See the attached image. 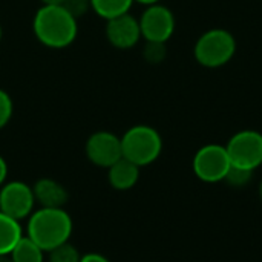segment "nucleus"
I'll return each instance as SVG.
<instances>
[{
    "mask_svg": "<svg viewBox=\"0 0 262 262\" xmlns=\"http://www.w3.org/2000/svg\"><path fill=\"white\" fill-rule=\"evenodd\" d=\"M32 31L43 46L64 49L75 41L78 23L61 5H41L32 18Z\"/></svg>",
    "mask_w": 262,
    "mask_h": 262,
    "instance_id": "1",
    "label": "nucleus"
},
{
    "mask_svg": "<svg viewBox=\"0 0 262 262\" xmlns=\"http://www.w3.org/2000/svg\"><path fill=\"white\" fill-rule=\"evenodd\" d=\"M72 220L64 209L40 207L32 212L28 221V238H31L43 252H51L72 235Z\"/></svg>",
    "mask_w": 262,
    "mask_h": 262,
    "instance_id": "2",
    "label": "nucleus"
},
{
    "mask_svg": "<svg viewBox=\"0 0 262 262\" xmlns=\"http://www.w3.org/2000/svg\"><path fill=\"white\" fill-rule=\"evenodd\" d=\"M238 49L235 35L224 28L204 31L193 46L196 63L206 69H220L232 61Z\"/></svg>",
    "mask_w": 262,
    "mask_h": 262,
    "instance_id": "3",
    "label": "nucleus"
},
{
    "mask_svg": "<svg viewBox=\"0 0 262 262\" xmlns=\"http://www.w3.org/2000/svg\"><path fill=\"white\" fill-rule=\"evenodd\" d=\"M123 158L138 167L155 163L163 152V138L160 132L147 124H135L121 137Z\"/></svg>",
    "mask_w": 262,
    "mask_h": 262,
    "instance_id": "4",
    "label": "nucleus"
},
{
    "mask_svg": "<svg viewBox=\"0 0 262 262\" xmlns=\"http://www.w3.org/2000/svg\"><path fill=\"white\" fill-rule=\"evenodd\" d=\"M232 163L226 146L223 144H206L196 150L192 160V169L195 177L207 184L224 181Z\"/></svg>",
    "mask_w": 262,
    "mask_h": 262,
    "instance_id": "5",
    "label": "nucleus"
},
{
    "mask_svg": "<svg viewBox=\"0 0 262 262\" xmlns=\"http://www.w3.org/2000/svg\"><path fill=\"white\" fill-rule=\"evenodd\" d=\"M232 166L256 170L262 166V134L244 129L230 137L226 144Z\"/></svg>",
    "mask_w": 262,
    "mask_h": 262,
    "instance_id": "6",
    "label": "nucleus"
},
{
    "mask_svg": "<svg viewBox=\"0 0 262 262\" xmlns=\"http://www.w3.org/2000/svg\"><path fill=\"white\" fill-rule=\"evenodd\" d=\"M138 21H140L141 37L146 41L167 43L177 28L175 14L172 12L170 8H167L161 2L146 6Z\"/></svg>",
    "mask_w": 262,
    "mask_h": 262,
    "instance_id": "7",
    "label": "nucleus"
},
{
    "mask_svg": "<svg viewBox=\"0 0 262 262\" xmlns=\"http://www.w3.org/2000/svg\"><path fill=\"white\" fill-rule=\"evenodd\" d=\"M35 206L32 187L21 181H11L0 187V212L21 221L29 218Z\"/></svg>",
    "mask_w": 262,
    "mask_h": 262,
    "instance_id": "8",
    "label": "nucleus"
},
{
    "mask_svg": "<svg viewBox=\"0 0 262 262\" xmlns=\"http://www.w3.org/2000/svg\"><path fill=\"white\" fill-rule=\"evenodd\" d=\"M86 157L94 166L109 169L123 158L121 137L109 130L94 132L86 141Z\"/></svg>",
    "mask_w": 262,
    "mask_h": 262,
    "instance_id": "9",
    "label": "nucleus"
},
{
    "mask_svg": "<svg viewBox=\"0 0 262 262\" xmlns=\"http://www.w3.org/2000/svg\"><path fill=\"white\" fill-rule=\"evenodd\" d=\"M104 35L114 48L121 51L132 49L143 38L140 21L130 12L106 20Z\"/></svg>",
    "mask_w": 262,
    "mask_h": 262,
    "instance_id": "10",
    "label": "nucleus"
},
{
    "mask_svg": "<svg viewBox=\"0 0 262 262\" xmlns=\"http://www.w3.org/2000/svg\"><path fill=\"white\" fill-rule=\"evenodd\" d=\"M32 192L35 203H38L40 207L46 209H63L69 200V193L64 186L52 178L38 180L34 184Z\"/></svg>",
    "mask_w": 262,
    "mask_h": 262,
    "instance_id": "11",
    "label": "nucleus"
},
{
    "mask_svg": "<svg viewBox=\"0 0 262 262\" xmlns=\"http://www.w3.org/2000/svg\"><path fill=\"white\" fill-rule=\"evenodd\" d=\"M140 169L137 164H134L132 161L121 158L118 160L115 164H112L107 169V180L109 184L115 189V190H129L132 189L138 180H140Z\"/></svg>",
    "mask_w": 262,
    "mask_h": 262,
    "instance_id": "12",
    "label": "nucleus"
},
{
    "mask_svg": "<svg viewBox=\"0 0 262 262\" xmlns=\"http://www.w3.org/2000/svg\"><path fill=\"white\" fill-rule=\"evenodd\" d=\"M21 236L20 221L0 212V255H9Z\"/></svg>",
    "mask_w": 262,
    "mask_h": 262,
    "instance_id": "13",
    "label": "nucleus"
},
{
    "mask_svg": "<svg viewBox=\"0 0 262 262\" xmlns=\"http://www.w3.org/2000/svg\"><path fill=\"white\" fill-rule=\"evenodd\" d=\"M45 252L28 236H21L9 256L12 262H43Z\"/></svg>",
    "mask_w": 262,
    "mask_h": 262,
    "instance_id": "14",
    "label": "nucleus"
},
{
    "mask_svg": "<svg viewBox=\"0 0 262 262\" xmlns=\"http://www.w3.org/2000/svg\"><path fill=\"white\" fill-rule=\"evenodd\" d=\"M132 5L134 0H91L92 11L104 20L129 12Z\"/></svg>",
    "mask_w": 262,
    "mask_h": 262,
    "instance_id": "15",
    "label": "nucleus"
},
{
    "mask_svg": "<svg viewBox=\"0 0 262 262\" xmlns=\"http://www.w3.org/2000/svg\"><path fill=\"white\" fill-rule=\"evenodd\" d=\"M253 173L255 170L250 169H244V167H238V166H230L224 181L235 189H243L246 187L252 180H253Z\"/></svg>",
    "mask_w": 262,
    "mask_h": 262,
    "instance_id": "16",
    "label": "nucleus"
},
{
    "mask_svg": "<svg viewBox=\"0 0 262 262\" xmlns=\"http://www.w3.org/2000/svg\"><path fill=\"white\" fill-rule=\"evenodd\" d=\"M167 57V46L161 41H146L143 48V58L149 64H160Z\"/></svg>",
    "mask_w": 262,
    "mask_h": 262,
    "instance_id": "17",
    "label": "nucleus"
},
{
    "mask_svg": "<svg viewBox=\"0 0 262 262\" xmlns=\"http://www.w3.org/2000/svg\"><path fill=\"white\" fill-rule=\"evenodd\" d=\"M49 253V262H80L81 256L78 253V250L68 243L60 244L58 247L52 249Z\"/></svg>",
    "mask_w": 262,
    "mask_h": 262,
    "instance_id": "18",
    "label": "nucleus"
},
{
    "mask_svg": "<svg viewBox=\"0 0 262 262\" xmlns=\"http://www.w3.org/2000/svg\"><path fill=\"white\" fill-rule=\"evenodd\" d=\"M14 114V103L11 95L0 89V129H3L12 118Z\"/></svg>",
    "mask_w": 262,
    "mask_h": 262,
    "instance_id": "19",
    "label": "nucleus"
},
{
    "mask_svg": "<svg viewBox=\"0 0 262 262\" xmlns=\"http://www.w3.org/2000/svg\"><path fill=\"white\" fill-rule=\"evenodd\" d=\"M61 6L77 20L80 17H83L84 14H88L92 6H91V0H64L61 3Z\"/></svg>",
    "mask_w": 262,
    "mask_h": 262,
    "instance_id": "20",
    "label": "nucleus"
},
{
    "mask_svg": "<svg viewBox=\"0 0 262 262\" xmlns=\"http://www.w3.org/2000/svg\"><path fill=\"white\" fill-rule=\"evenodd\" d=\"M80 262H111L106 256L98 255V253H88L84 256H81Z\"/></svg>",
    "mask_w": 262,
    "mask_h": 262,
    "instance_id": "21",
    "label": "nucleus"
},
{
    "mask_svg": "<svg viewBox=\"0 0 262 262\" xmlns=\"http://www.w3.org/2000/svg\"><path fill=\"white\" fill-rule=\"evenodd\" d=\"M6 177H8V164H6L5 158L0 155V187L5 184V181H6Z\"/></svg>",
    "mask_w": 262,
    "mask_h": 262,
    "instance_id": "22",
    "label": "nucleus"
},
{
    "mask_svg": "<svg viewBox=\"0 0 262 262\" xmlns=\"http://www.w3.org/2000/svg\"><path fill=\"white\" fill-rule=\"evenodd\" d=\"M134 2L141 3V5H144V6H149V5H154V3H160L161 0H134Z\"/></svg>",
    "mask_w": 262,
    "mask_h": 262,
    "instance_id": "23",
    "label": "nucleus"
},
{
    "mask_svg": "<svg viewBox=\"0 0 262 262\" xmlns=\"http://www.w3.org/2000/svg\"><path fill=\"white\" fill-rule=\"evenodd\" d=\"M41 5H61L64 0H40Z\"/></svg>",
    "mask_w": 262,
    "mask_h": 262,
    "instance_id": "24",
    "label": "nucleus"
},
{
    "mask_svg": "<svg viewBox=\"0 0 262 262\" xmlns=\"http://www.w3.org/2000/svg\"><path fill=\"white\" fill-rule=\"evenodd\" d=\"M0 262H12V258L9 255H0Z\"/></svg>",
    "mask_w": 262,
    "mask_h": 262,
    "instance_id": "25",
    "label": "nucleus"
},
{
    "mask_svg": "<svg viewBox=\"0 0 262 262\" xmlns=\"http://www.w3.org/2000/svg\"><path fill=\"white\" fill-rule=\"evenodd\" d=\"M258 195H259V198H261L262 201V180L259 181V186H258Z\"/></svg>",
    "mask_w": 262,
    "mask_h": 262,
    "instance_id": "26",
    "label": "nucleus"
},
{
    "mask_svg": "<svg viewBox=\"0 0 262 262\" xmlns=\"http://www.w3.org/2000/svg\"><path fill=\"white\" fill-rule=\"evenodd\" d=\"M2 37H3V29H2V25H0V41H2Z\"/></svg>",
    "mask_w": 262,
    "mask_h": 262,
    "instance_id": "27",
    "label": "nucleus"
}]
</instances>
